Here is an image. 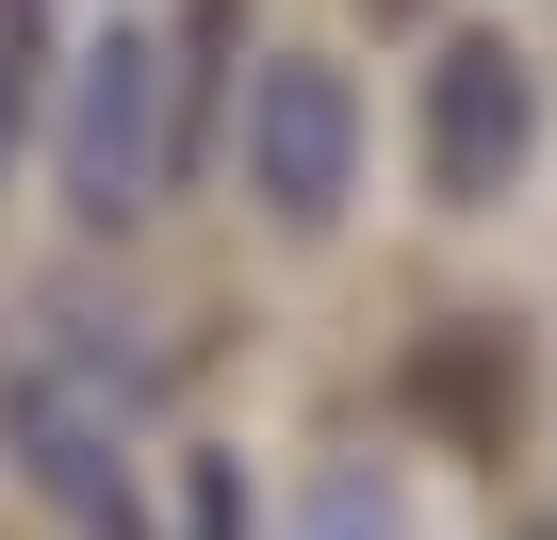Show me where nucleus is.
I'll use <instances>...</instances> for the list:
<instances>
[{"mask_svg": "<svg viewBox=\"0 0 557 540\" xmlns=\"http://www.w3.org/2000/svg\"><path fill=\"white\" fill-rule=\"evenodd\" d=\"M17 475H34L83 540H148V491H132V393H99V377H66V361L17 377Z\"/></svg>", "mask_w": 557, "mask_h": 540, "instance_id": "20e7f679", "label": "nucleus"}, {"mask_svg": "<svg viewBox=\"0 0 557 540\" xmlns=\"http://www.w3.org/2000/svg\"><path fill=\"white\" fill-rule=\"evenodd\" d=\"M50 148H66V213L83 229H148V197H164V34H99Z\"/></svg>", "mask_w": 557, "mask_h": 540, "instance_id": "f03ea898", "label": "nucleus"}, {"mask_svg": "<svg viewBox=\"0 0 557 540\" xmlns=\"http://www.w3.org/2000/svg\"><path fill=\"white\" fill-rule=\"evenodd\" d=\"M410 131H426V197H443V213H508L524 164H541V66H524L492 17H459V34L426 50Z\"/></svg>", "mask_w": 557, "mask_h": 540, "instance_id": "f257e3e1", "label": "nucleus"}, {"mask_svg": "<svg viewBox=\"0 0 557 540\" xmlns=\"http://www.w3.org/2000/svg\"><path fill=\"white\" fill-rule=\"evenodd\" d=\"M34 66H50L34 34H0V164H17V131H34Z\"/></svg>", "mask_w": 557, "mask_h": 540, "instance_id": "423d86ee", "label": "nucleus"}, {"mask_svg": "<svg viewBox=\"0 0 557 540\" xmlns=\"http://www.w3.org/2000/svg\"><path fill=\"white\" fill-rule=\"evenodd\" d=\"M246 180H262L278 229H329V213L361 197V83H345L329 50H278V66L246 83Z\"/></svg>", "mask_w": 557, "mask_h": 540, "instance_id": "7ed1b4c3", "label": "nucleus"}, {"mask_svg": "<svg viewBox=\"0 0 557 540\" xmlns=\"http://www.w3.org/2000/svg\"><path fill=\"white\" fill-rule=\"evenodd\" d=\"M296 540H410V491L361 459V475H312V507H296Z\"/></svg>", "mask_w": 557, "mask_h": 540, "instance_id": "39448f33", "label": "nucleus"}, {"mask_svg": "<svg viewBox=\"0 0 557 540\" xmlns=\"http://www.w3.org/2000/svg\"><path fill=\"white\" fill-rule=\"evenodd\" d=\"M0 34H34V50H50V0H0Z\"/></svg>", "mask_w": 557, "mask_h": 540, "instance_id": "0eeeda50", "label": "nucleus"}]
</instances>
